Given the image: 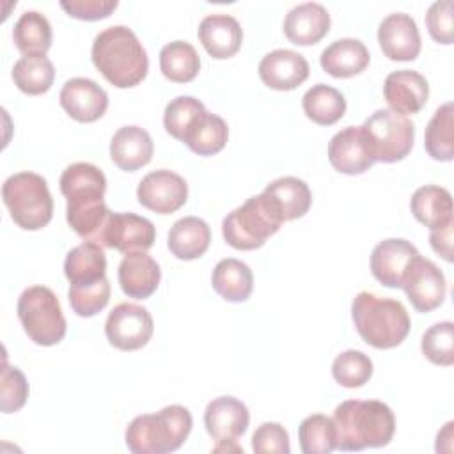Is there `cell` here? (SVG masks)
I'll use <instances>...</instances> for the list:
<instances>
[{
  "label": "cell",
  "instance_id": "cell-42",
  "mask_svg": "<svg viewBox=\"0 0 454 454\" xmlns=\"http://www.w3.org/2000/svg\"><path fill=\"white\" fill-rule=\"evenodd\" d=\"M28 397V383L25 374L18 367L4 364L2 369V397L0 408L4 413H14L23 408Z\"/></svg>",
  "mask_w": 454,
  "mask_h": 454
},
{
  "label": "cell",
  "instance_id": "cell-9",
  "mask_svg": "<svg viewBox=\"0 0 454 454\" xmlns=\"http://www.w3.org/2000/svg\"><path fill=\"white\" fill-rule=\"evenodd\" d=\"M374 161L395 163L406 158L413 147L415 128L408 115L390 108L376 110L362 124Z\"/></svg>",
  "mask_w": 454,
  "mask_h": 454
},
{
  "label": "cell",
  "instance_id": "cell-38",
  "mask_svg": "<svg viewBox=\"0 0 454 454\" xmlns=\"http://www.w3.org/2000/svg\"><path fill=\"white\" fill-rule=\"evenodd\" d=\"M333 380L346 388H358L372 376V360L356 349L342 351L332 364Z\"/></svg>",
  "mask_w": 454,
  "mask_h": 454
},
{
  "label": "cell",
  "instance_id": "cell-4",
  "mask_svg": "<svg viewBox=\"0 0 454 454\" xmlns=\"http://www.w3.org/2000/svg\"><path fill=\"white\" fill-rule=\"evenodd\" d=\"M351 317L362 340L376 349L399 346L410 332V316L394 298L362 291L353 298Z\"/></svg>",
  "mask_w": 454,
  "mask_h": 454
},
{
  "label": "cell",
  "instance_id": "cell-26",
  "mask_svg": "<svg viewBox=\"0 0 454 454\" xmlns=\"http://www.w3.org/2000/svg\"><path fill=\"white\" fill-rule=\"evenodd\" d=\"M262 193L270 199V202L280 215L282 222L301 218L312 204V193L309 184L303 179L293 176L271 181L262 190Z\"/></svg>",
  "mask_w": 454,
  "mask_h": 454
},
{
  "label": "cell",
  "instance_id": "cell-32",
  "mask_svg": "<svg viewBox=\"0 0 454 454\" xmlns=\"http://www.w3.org/2000/svg\"><path fill=\"white\" fill-rule=\"evenodd\" d=\"M12 41L23 55H46L51 46V25L37 11H25L12 28Z\"/></svg>",
  "mask_w": 454,
  "mask_h": 454
},
{
  "label": "cell",
  "instance_id": "cell-37",
  "mask_svg": "<svg viewBox=\"0 0 454 454\" xmlns=\"http://www.w3.org/2000/svg\"><path fill=\"white\" fill-rule=\"evenodd\" d=\"M298 440L303 454H330L337 449L333 419L323 413L305 417L298 427Z\"/></svg>",
  "mask_w": 454,
  "mask_h": 454
},
{
  "label": "cell",
  "instance_id": "cell-31",
  "mask_svg": "<svg viewBox=\"0 0 454 454\" xmlns=\"http://www.w3.org/2000/svg\"><path fill=\"white\" fill-rule=\"evenodd\" d=\"M227 138V122L216 114L204 110L192 124V128L186 131L183 142L188 145L192 153L199 156H213L225 147Z\"/></svg>",
  "mask_w": 454,
  "mask_h": 454
},
{
  "label": "cell",
  "instance_id": "cell-40",
  "mask_svg": "<svg viewBox=\"0 0 454 454\" xmlns=\"http://www.w3.org/2000/svg\"><path fill=\"white\" fill-rule=\"evenodd\" d=\"M206 110V106L193 96L174 98L163 112V126L167 133L183 142L186 131L197 121V117Z\"/></svg>",
  "mask_w": 454,
  "mask_h": 454
},
{
  "label": "cell",
  "instance_id": "cell-35",
  "mask_svg": "<svg viewBox=\"0 0 454 454\" xmlns=\"http://www.w3.org/2000/svg\"><path fill=\"white\" fill-rule=\"evenodd\" d=\"M452 103L447 101L433 114L426 126L424 147L436 161H450L454 158V115Z\"/></svg>",
  "mask_w": 454,
  "mask_h": 454
},
{
  "label": "cell",
  "instance_id": "cell-44",
  "mask_svg": "<svg viewBox=\"0 0 454 454\" xmlns=\"http://www.w3.org/2000/svg\"><path fill=\"white\" fill-rule=\"evenodd\" d=\"M252 449L257 454H289V434L278 422H264L252 436Z\"/></svg>",
  "mask_w": 454,
  "mask_h": 454
},
{
  "label": "cell",
  "instance_id": "cell-2",
  "mask_svg": "<svg viewBox=\"0 0 454 454\" xmlns=\"http://www.w3.org/2000/svg\"><path fill=\"white\" fill-rule=\"evenodd\" d=\"M337 449L358 452L367 447H385L395 431V417L388 404L376 399H348L333 411Z\"/></svg>",
  "mask_w": 454,
  "mask_h": 454
},
{
  "label": "cell",
  "instance_id": "cell-7",
  "mask_svg": "<svg viewBox=\"0 0 454 454\" xmlns=\"http://www.w3.org/2000/svg\"><path fill=\"white\" fill-rule=\"evenodd\" d=\"M282 218L264 193L247 199L245 204L232 209L222 222L223 239L238 250H255L273 236Z\"/></svg>",
  "mask_w": 454,
  "mask_h": 454
},
{
  "label": "cell",
  "instance_id": "cell-8",
  "mask_svg": "<svg viewBox=\"0 0 454 454\" xmlns=\"http://www.w3.org/2000/svg\"><path fill=\"white\" fill-rule=\"evenodd\" d=\"M18 319L28 339L39 346H55L66 335V317L50 287H27L18 298Z\"/></svg>",
  "mask_w": 454,
  "mask_h": 454
},
{
  "label": "cell",
  "instance_id": "cell-33",
  "mask_svg": "<svg viewBox=\"0 0 454 454\" xmlns=\"http://www.w3.org/2000/svg\"><path fill=\"white\" fill-rule=\"evenodd\" d=\"M301 106L312 122L319 126H332L342 119L346 112V99L337 89L326 83H316L303 94Z\"/></svg>",
  "mask_w": 454,
  "mask_h": 454
},
{
  "label": "cell",
  "instance_id": "cell-11",
  "mask_svg": "<svg viewBox=\"0 0 454 454\" xmlns=\"http://www.w3.org/2000/svg\"><path fill=\"white\" fill-rule=\"evenodd\" d=\"M401 287L417 312L438 309L447 294L445 275L433 261L424 259L420 254L410 261Z\"/></svg>",
  "mask_w": 454,
  "mask_h": 454
},
{
  "label": "cell",
  "instance_id": "cell-24",
  "mask_svg": "<svg viewBox=\"0 0 454 454\" xmlns=\"http://www.w3.org/2000/svg\"><path fill=\"white\" fill-rule=\"evenodd\" d=\"M119 286L129 298H149L160 284L161 270L158 262L145 252L126 254L119 264Z\"/></svg>",
  "mask_w": 454,
  "mask_h": 454
},
{
  "label": "cell",
  "instance_id": "cell-10",
  "mask_svg": "<svg viewBox=\"0 0 454 454\" xmlns=\"http://www.w3.org/2000/svg\"><path fill=\"white\" fill-rule=\"evenodd\" d=\"M154 332L151 312L138 303H119L108 314L105 333L108 342L121 351H135L144 348Z\"/></svg>",
  "mask_w": 454,
  "mask_h": 454
},
{
  "label": "cell",
  "instance_id": "cell-46",
  "mask_svg": "<svg viewBox=\"0 0 454 454\" xmlns=\"http://www.w3.org/2000/svg\"><path fill=\"white\" fill-rule=\"evenodd\" d=\"M452 225L454 222H450L442 229H433L429 232V243L433 250L440 254L447 262L452 261Z\"/></svg>",
  "mask_w": 454,
  "mask_h": 454
},
{
  "label": "cell",
  "instance_id": "cell-43",
  "mask_svg": "<svg viewBox=\"0 0 454 454\" xmlns=\"http://www.w3.org/2000/svg\"><path fill=\"white\" fill-rule=\"evenodd\" d=\"M426 27L429 35L440 44L454 41V14L452 0H438L426 12Z\"/></svg>",
  "mask_w": 454,
  "mask_h": 454
},
{
  "label": "cell",
  "instance_id": "cell-12",
  "mask_svg": "<svg viewBox=\"0 0 454 454\" xmlns=\"http://www.w3.org/2000/svg\"><path fill=\"white\" fill-rule=\"evenodd\" d=\"M154 239L156 227L151 220L135 213L110 211L96 243L126 255L131 252H147L154 245Z\"/></svg>",
  "mask_w": 454,
  "mask_h": 454
},
{
  "label": "cell",
  "instance_id": "cell-15",
  "mask_svg": "<svg viewBox=\"0 0 454 454\" xmlns=\"http://www.w3.org/2000/svg\"><path fill=\"white\" fill-rule=\"evenodd\" d=\"M60 106L78 122H94L108 108V94L90 78H71L60 89Z\"/></svg>",
  "mask_w": 454,
  "mask_h": 454
},
{
  "label": "cell",
  "instance_id": "cell-20",
  "mask_svg": "<svg viewBox=\"0 0 454 454\" xmlns=\"http://www.w3.org/2000/svg\"><path fill=\"white\" fill-rule=\"evenodd\" d=\"M383 94L390 110H395L403 115L417 114L427 101L429 83L417 71L399 69L385 78Z\"/></svg>",
  "mask_w": 454,
  "mask_h": 454
},
{
  "label": "cell",
  "instance_id": "cell-14",
  "mask_svg": "<svg viewBox=\"0 0 454 454\" xmlns=\"http://www.w3.org/2000/svg\"><path fill=\"white\" fill-rule=\"evenodd\" d=\"M328 160L337 172L348 176L364 174L376 163L362 126H348L337 131L328 142Z\"/></svg>",
  "mask_w": 454,
  "mask_h": 454
},
{
  "label": "cell",
  "instance_id": "cell-13",
  "mask_svg": "<svg viewBox=\"0 0 454 454\" xmlns=\"http://www.w3.org/2000/svg\"><path fill=\"white\" fill-rule=\"evenodd\" d=\"M137 199L144 207L158 215H170L184 206L188 199V184L179 174L160 168L149 172L140 181Z\"/></svg>",
  "mask_w": 454,
  "mask_h": 454
},
{
  "label": "cell",
  "instance_id": "cell-45",
  "mask_svg": "<svg viewBox=\"0 0 454 454\" xmlns=\"http://www.w3.org/2000/svg\"><path fill=\"white\" fill-rule=\"evenodd\" d=\"M117 0H62L60 7L76 20L98 21L108 18L115 9Z\"/></svg>",
  "mask_w": 454,
  "mask_h": 454
},
{
  "label": "cell",
  "instance_id": "cell-22",
  "mask_svg": "<svg viewBox=\"0 0 454 454\" xmlns=\"http://www.w3.org/2000/svg\"><path fill=\"white\" fill-rule=\"evenodd\" d=\"M154 154L151 135L140 126H122L110 140V158L124 172L145 167Z\"/></svg>",
  "mask_w": 454,
  "mask_h": 454
},
{
  "label": "cell",
  "instance_id": "cell-17",
  "mask_svg": "<svg viewBox=\"0 0 454 454\" xmlns=\"http://www.w3.org/2000/svg\"><path fill=\"white\" fill-rule=\"evenodd\" d=\"M307 59L293 50L278 48L264 55L259 62V76L262 83L275 90H293L309 78Z\"/></svg>",
  "mask_w": 454,
  "mask_h": 454
},
{
  "label": "cell",
  "instance_id": "cell-41",
  "mask_svg": "<svg viewBox=\"0 0 454 454\" xmlns=\"http://www.w3.org/2000/svg\"><path fill=\"white\" fill-rule=\"evenodd\" d=\"M67 298H69V305L76 316L92 317L108 305L110 282L105 277L92 286H83V287L69 286Z\"/></svg>",
  "mask_w": 454,
  "mask_h": 454
},
{
  "label": "cell",
  "instance_id": "cell-34",
  "mask_svg": "<svg viewBox=\"0 0 454 454\" xmlns=\"http://www.w3.org/2000/svg\"><path fill=\"white\" fill-rule=\"evenodd\" d=\"M160 69L174 83H188L200 71V57L186 41H172L160 51Z\"/></svg>",
  "mask_w": 454,
  "mask_h": 454
},
{
  "label": "cell",
  "instance_id": "cell-3",
  "mask_svg": "<svg viewBox=\"0 0 454 454\" xmlns=\"http://www.w3.org/2000/svg\"><path fill=\"white\" fill-rule=\"evenodd\" d=\"M90 57L96 69L117 89L135 87L147 76V51L135 32L124 25L101 30L94 37Z\"/></svg>",
  "mask_w": 454,
  "mask_h": 454
},
{
  "label": "cell",
  "instance_id": "cell-25",
  "mask_svg": "<svg viewBox=\"0 0 454 454\" xmlns=\"http://www.w3.org/2000/svg\"><path fill=\"white\" fill-rule=\"evenodd\" d=\"M369 60L371 55L367 46L351 37L333 41L319 57L321 67L333 78H351L360 74L369 66Z\"/></svg>",
  "mask_w": 454,
  "mask_h": 454
},
{
  "label": "cell",
  "instance_id": "cell-30",
  "mask_svg": "<svg viewBox=\"0 0 454 454\" xmlns=\"http://www.w3.org/2000/svg\"><path fill=\"white\" fill-rule=\"evenodd\" d=\"M211 286L223 300L238 303L245 301L254 287L252 270L239 259H222L211 275Z\"/></svg>",
  "mask_w": 454,
  "mask_h": 454
},
{
  "label": "cell",
  "instance_id": "cell-1",
  "mask_svg": "<svg viewBox=\"0 0 454 454\" xmlns=\"http://www.w3.org/2000/svg\"><path fill=\"white\" fill-rule=\"evenodd\" d=\"M60 193L67 199L66 218L69 227L85 241H98L99 232L110 215L103 197L106 177L99 167L78 161L69 165L60 176Z\"/></svg>",
  "mask_w": 454,
  "mask_h": 454
},
{
  "label": "cell",
  "instance_id": "cell-23",
  "mask_svg": "<svg viewBox=\"0 0 454 454\" xmlns=\"http://www.w3.org/2000/svg\"><path fill=\"white\" fill-rule=\"evenodd\" d=\"M204 50L216 60L234 57L243 43V30L236 18L229 14L206 16L197 30Z\"/></svg>",
  "mask_w": 454,
  "mask_h": 454
},
{
  "label": "cell",
  "instance_id": "cell-21",
  "mask_svg": "<svg viewBox=\"0 0 454 454\" xmlns=\"http://www.w3.org/2000/svg\"><path fill=\"white\" fill-rule=\"evenodd\" d=\"M330 30V14L317 2H305L293 7L284 20L286 37L298 46L319 43Z\"/></svg>",
  "mask_w": 454,
  "mask_h": 454
},
{
  "label": "cell",
  "instance_id": "cell-29",
  "mask_svg": "<svg viewBox=\"0 0 454 454\" xmlns=\"http://www.w3.org/2000/svg\"><path fill=\"white\" fill-rule=\"evenodd\" d=\"M410 209L422 225L442 229L452 222V195L442 186L426 184L411 195Z\"/></svg>",
  "mask_w": 454,
  "mask_h": 454
},
{
  "label": "cell",
  "instance_id": "cell-27",
  "mask_svg": "<svg viewBox=\"0 0 454 454\" xmlns=\"http://www.w3.org/2000/svg\"><path fill=\"white\" fill-rule=\"evenodd\" d=\"M64 273L69 286H92L106 277V257L103 247L94 241H83L71 248L64 261Z\"/></svg>",
  "mask_w": 454,
  "mask_h": 454
},
{
  "label": "cell",
  "instance_id": "cell-28",
  "mask_svg": "<svg viewBox=\"0 0 454 454\" xmlns=\"http://www.w3.org/2000/svg\"><path fill=\"white\" fill-rule=\"evenodd\" d=\"M211 241L209 225L197 216H184L177 220L168 231V250L181 261L199 259L206 254Z\"/></svg>",
  "mask_w": 454,
  "mask_h": 454
},
{
  "label": "cell",
  "instance_id": "cell-6",
  "mask_svg": "<svg viewBox=\"0 0 454 454\" xmlns=\"http://www.w3.org/2000/svg\"><path fill=\"white\" fill-rule=\"evenodd\" d=\"M2 199L12 222L25 231H39L53 216V199L48 183L35 172L9 176L2 184Z\"/></svg>",
  "mask_w": 454,
  "mask_h": 454
},
{
  "label": "cell",
  "instance_id": "cell-5",
  "mask_svg": "<svg viewBox=\"0 0 454 454\" xmlns=\"http://www.w3.org/2000/svg\"><path fill=\"white\" fill-rule=\"evenodd\" d=\"M193 426L192 413L181 404H170L156 413L135 417L126 427V445L133 454H167L177 450Z\"/></svg>",
  "mask_w": 454,
  "mask_h": 454
},
{
  "label": "cell",
  "instance_id": "cell-18",
  "mask_svg": "<svg viewBox=\"0 0 454 454\" xmlns=\"http://www.w3.org/2000/svg\"><path fill=\"white\" fill-rule=\"evenodd\" d=\"M250 413L245 403L232 395L213 399L204 411V426L216 442H236L248 429Z\"/></svg>",
  "mask_w": 454,
  "mask_h": 454
},
{
  "label": "cell",
  "instance_id": "cell-36",
  "mask_svg": "<svg viewBox=\"0 0 454 454\" xmlns=\"http://www.w3.org/2000/svg\"><path fill=\"white\" fill-rule=\"evenodd\" d=\"M55 78V67L46 55H23L12 67L16 87L28 94L39 96L50 90Z\"/></svg>",
  "mask_w": 454,
  "mask_h": 454
},
{
  "label": "cell",
  "instance_id": "cell-16",
  "mask_svg": "<svg viewBox=\"0 0 454 454\" xmlns=\"http://www.w3.org/2000/svg\"><path fill=\"white\" fill-rule=\"evenodd\" d=\"M378 43L390 60H415L420 53V34L415 20L404 12L383 18L378 27Z\"/></svg>",
  "mask_w": 454,
  "mask_h": 454
},
{
  "label": "cell",
  "instance_id": "cell-39",
  "mask_svg": "<svg viewBox=\"0 0 454 454\" xmlns=\"http://www.w3.org/2000/svg\"><path fill=\"white\" fill-rule=\"evenodd\" d=\"M422 355L434 365L449 367L454 364V323L442 321L429 326L420 342Z\"/></svg>",
  "mask_w": 454,
  "mask_h": 454
},
{
  "label": "cell",
  "instance_id": "cell-19",
  "mask_svg": "<svg viewBox=\"0 0 454 454\" xmlns=\"http://www.w3.org/2000/svg\"><path fill=\"white\" fill-rule=\"evenodd\" d=\"M419 255L413 243L403 238H388L380 241L371 254L372 277L387 287H401L403 275L410 261Z\"/></svg>",
  "mask_w": 454,
  "mask_h": 454
}]
</instances>
